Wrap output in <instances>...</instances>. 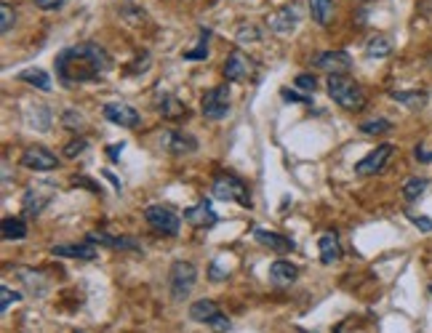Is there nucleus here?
<instances>
[{"instance_id": "c756f323", "label": "nucleus", "mask_w": 432, "mask_h": 333, "mask_svg": "<svg viewBox=\"0 0 432 333\" xmlns=\"http://www.w3.org/2000/svg\"><path fill=\"white\" fill-rule=\"evenodd\" d=\"M235 35H238V43H259L262 40V30L253 27V24H240L238 30H235Z\"/></svg>"}, {"instance_id": "c03bdc74", "label": "nucleus", "mask_w": 432, "mask_h": 333, "mask_svg": "<svg viewBox=\"0 0 432 333\" xmlns=\"http://www.w3.org/2000/svg\"><path fill=\"white\" fill-rule=\"evenodd\" d=\"M430 291H432V286H430Z\"/></svg>"}, {"instance_id": "1a4fd4ad", "label": "nucleus", "mask_w": 432, "mask_h": 333, "mask_svg": "<svg viewBox=\"0 0 432 333\" xmlns=\"http://www.w3.org/2000/svg\"><path fill=\"white\" fill-rule=\"evenodd\" d=\"M200 107H203V115L208 120L227 118V112H229V88H227V83L214 85L211 91H205Z\"/></svg>"}, {"instance_id": "9b49d317", "label": "nucleus", "mask_w": 432, "mask_h": 333, "mask_svg": "<svg viewBox=\"0 0 432 333\" xmlns=\"http://www.w3.org/2000/svg\"><path fill=\"white\" fill-rule=\"evenodd\" d=\"M315 70H323L328 75H344L352 70V56L347 51H323L315 56Z\"/></svg>"}, {"instance_id": "cd10ccee", "label": "nucleus", "mask_w": 432, "mask_h": 333, "mask_svg": "<svg viewBox=\"0 0 432 333\" xmlns=\"http://www.w3.org/2000/svg\"><path fill=\"white\" fill-rule=\"evenodd\" d=\"M19 78H22L24 83H30V85H35V88H40V91H51V78H48L43 70H24Z\"/></svg>"}, {"instance_id": "f8f14e48", "label": "nucleus", "mask_w": 432, "mask_h": 333, "mask_svg": "<svg viewBox=\"0 0 432 333\" xmlns=\"http://www.w3.org/2000/svg\"><path fill=\"white\" fill-rule=\"evenodd\" d=\"M104 120H109L112 126H120V128H136L139 126V112L131 107V104H123V102H109L102 109Z\"/></svg>"}, {"instance_id": "f704fd0d", "label": "nucleus", "mask_w": 432, "mask_h": 333, "mask_svg": "<svg viewBox=\"0 0 432 333\" xmlns=\"http://www.w3.org/2000/svg\"><path fill=\"white\" fill-rule=\"evenodd\" d=\"M16 301H22V293H19V291H11L8 286H0V310L8 312V307L16 304Z\"/></svg>"}, {"instance_id": "9d476101", "label": "nucleus", "mask_w": 432, "mask_h": 333, "mask_svg": "<svg viewBox=\"0 0 432 333\" xmlns=\"http://www.w3.org/2000/svg\"><path fill=\"white\" fill-rule=\"evenodd\" d=\"M392 155H395V147H392V144H379L373 152H368V155L363 157L358 166H355V174H358V176H373V174H382Z\"/></svg>"}, {"instance_id": "a878e982", "label": "nucleus", "mask_w": 432, "mask_h": 333, "mask_svg": "<svg viewBox=\"0 0 432 333\" xmlns=\"http://www.w3.org/2000/svg\"><path fill=\"white\" fill-rule=\"evenodd\" d=\"M392 99L408 109H421L427 104V94H424V91H395Z\"/></svg>"}, {"instance_id": "473e14b6", "label": "nucleus", "mask_w": 432, "mask_h": 333, "mask_svg": "<svg viewBox=\"0 0 432 333\" xmlns=\"http://www.w3.org/2000/svg\"><path fill=\"white\" fill-rule=\"evenodd\" d=\"M224 256H219V259H214L211 262V270H208V277L214 280V283H222V280H227L229 277V267H224Z\"/></svg>"}, {"instance_id": "58836bf2", "label": "nucleus", "mask_w": 432, "mask_h": 333, "mask_svg": "<svg viewBox=\"0 0 432 333\" xmlns=\"http://www.w3.org/2000/svg\"><path fill=\"white\" fill-rule=\"evenodd\" d=\"M408 219H411V222H414V224L419 226L421 232H432V219H427V216H408Z\"/></svg>"}, {"instance_id": "72a5a7b5", "label": "nucleus", "mask_w": 432, "mask_h": 333, "mask_svg": "<svg viewBox=\"0 0 432 333\" xmlns=\"http://www.w3.org/2000/svg\"><path fill=\"white\" fill-rule=\"evenodd\" d=\"M13 22H16V11H13L8 3H3V6H0V32H3V35L11 32Z\"/></svg>"}, {"instance_id": "a211bd4d", "label": "nucleus", "mask_w": 432, "mask_h": 333, "mask_svg": "<svg viewBox=\"0 0 432 333\" xmlns=\"http://www.w3.org/2000/svg\"><path fill=\"white\" fill-rule=\"evenodd\" d=\"M296 277H299V267L296 264L286 262V259H277V262L270 264V283L275 288H288Z\"/></svg>"}, {"instance_id": "ddd939ff", "label": "nucleus", "mask_w": 432, "mask_h": 333, "mask_svg": "<svg viewBox=\"0 0 432 333\" xmlns=\"http://www.w3.org/2000/svg\"><path fill=\"white\" fill-rule=\"evenodd\" d=\"M19 163L24 168H30V171H54V168L59 166V160L54 152H48L46 147H27L19 157Z\"/></svg>"}, {"instance_id": "5701e85b", "label": "nucleus", "mask_w": 432, "mask_h": 333, "mask_svg": "<svg viewBox=\"0 0 432 333\" xmlns=\"http://www.w3.org/2000/svg\"><path fill=\"white\" fill-rule=\"evenodd\" d=\"M0 235H3V240H24L27 238V224H24V219H19V216L3 219Z\"/></svg>"}, {"instance_id": "393cba45", "label": "nucleus", "mask_w": 432, "mask_h": 333, "mask_svg": "<svg viewBox=\"0 0 432 333\" xmlns=\"http://www.w3.org/2000/svg\"><path fill=\"white\" fill-rule=\"evenodd\" d=\"M310 16L312 22L328 24L334 16V0H310Z\"/></svg>"}, {"instance_id": "aec40b11", "label": "nucleus", "mask_w": 432, "mask_h": 333, "mask_svg": "<svg viewBox=\"0 0 432 333\" xmlns=\"http://www.w3.org/2000/svg\"><path fill=\"white\" fill-rule=\"evenodd\" d=\"M54 256L61 259H80V262H94L99 256V250L94 248V243H80V246H54Z\"/></svg>"}, {"instance_id": "2f4dec72", "label": "nucleus", "mask_w": 432, "mask_h": 333, "mask_svg": "<svg viewBox=\"0 0 432 333\" xmlns=\"http://www.w3.org/2000/svg\"><path fill=\"white\" fill-rule=\"evenodd\" d=\"M61 126L70 128V131H80V128H85V120L80 112H75V109H64V112H61Z\"/></svg>"}, {"instance_id": "f03ea898", "label": "nucleus", "mask_w": 432, "mask_h": 333, "mask_svg": "<svg viewBox=\"0 0 432 333\" xmlns=\"http://www.w3.org/2000/svg\"><path fill=\"white\" fill-rule=\"evenodd\" d=\"M325 91L339 107L347 109V112H360L366 107V91L347 75H331L328 83H325Z\"/></svg>"}, {"instance_id": "37998d69", "label": "nucleus", "mask_w": 432, "mask_h": 333, "mask_svg": "<svg viewBox=\"0 0 432 333\" xmlns=\"http://www.w3.org/2000/svg\"><path fill=\"white\" fill-rule=\"evenodd\" d=\"M75 333H83V331H75Z\"/></svg>"}, {"instance_id": "c85d7f7f", "label": "nucleus", "mask_w": 432, "mask_h": 333, "mask_svg": "<svg viewBox=\"0 0 432 333\" xmlns=\"http://www.w3.org/2000/svg\"><path fill=\"white\" fill-rule=\"evenodd\" d=\"M360 131L368 133V136H379V133L392 131V123L387 118H373V120H363L360 123Z\"/></svg>"}, {"instance_id": "2eb2a0df", "label": "nucleus", "mask_w": 432, "mask_h": 333, "mask_svg": "<svg viewBox=\"0 0 432 333\" xmlns=\"http://www.w3.org/2000/svg\"><path fill=\"white\" fill-rule=\"evenodd\" d=\"M184 222L192 226H198V229H211V226L219 222V214L214 211V205L208 200H200L198 205H192L184 211Z\"/></svg>"}, {"instance_id": "4468645a", "label": "nucleus", "mask_w": 432, "mask_h": 333, "mask_svg": "<svg viewBox=\"0 0 432 333\" xmlns=\"http://www.w3.org/2000/svg\"><path fill=\"white\" fill-rule=\"evenodd\" d=\"M88 243L94 246H104V248H115V250H142V243L136 238H128V235H109V232H88Z\"/></svg>"}, {"instance_id": "dca6fc26", "label": "nucleus", "mask_w": 432, "mask_h": 333, "mask_svg": "<svg viewBox=\"0 0 432 333\" xmlns=\"http://www.w3.org/2000/svg\"><path fill=\"white\" fill-rule=\"evenodd\" d=\"M251 72H253V61L248 56H243L240 51H232L227 56V61H224V78H227L229 83L246 80Z\"/></svg>"}, {"instance_id": "6ab92c4d", "label": "nucleus", "mask_w": 432, "mask_h": 333, "mask_svg": "<svg viewBox=\"0 0 432 333\" xmlns=\"http://www.w3.org/2000/svg\"><path fill=\"white\" fill-rule=\"evenodd\" d=\"M251 235L256 243H262L264 248L275 250V253H288V250H294V240L283 238V235H277V232H267L262 226H253Z\"/></svg>"}, {"instance_id": "bb28decb", "label": "nucleus", "mask_w": 432, "mask_h": 333, "mask_svg": "<svg viewBox=\"0 0 432 333\" xmlns=\"http://www.w3.org/2000/svg\"><path fill=\"white\" fill-rule=\"evenodd\" d=\"M427 184H430L427 178H421V176H411V178H408V181H406V184H403V198H406L408 202L419 200L421 195L427 192Z\"/></svg>"}, {"instance_id": "79ce46f5", "label": "nucleus", "mask_w": 432, "mask_h": 333, "mask_svg": "<svg viewBox=\"0 0 432 333\" xmlns=\"http://www.w3.org/2000/svg\"><path fill=\"white\" fill-rule=\"evenodd\" d=\"M107 152H109V157H112V160H115V157H118L120 152H123V142H120V144H115V147H109Z\"/></svg>"}, {"instance_id": "0eeeda50", "label": "nucleus", "mask_w": 432, "mask_h": 333, "mask_svg": "<svg viewBox=\"0 0 432 333\" xmlns=\"http://www.w3.org/2000/svg\"><path fill=\"white\" fill-rule=\"evenodd\" d=\"M157 144L160 150H166L168 155H192L198 150V139L192 133H184V131H176V128H166L160 131L157 136Z\"/></svg>"}, {"instance_id": "a19ab883", "label": "nucleus", "mask_w": 432, "mask_h": 333, "mask_svg": "<svg viewBox=\"0 0 432 333\" xmlns=\"http://www.w3.org/2000/svg\"><path fill=\"white\" fill-rule=\"evenodd\" d=\"M283 96H286V102H301V104H312L310 96H299V94H291L288 88H283Z\"/></svg>"}, {"instance_id": "6e6552de", "label": "nucleus", "mask_w": 432, "mask_h": 333, "mask_svg": "<svg viewBox=\"0 0 432 333\" xmlns=\"http://www.w3.org/2000/svg\"><path fill=\"white\" fill-rule=\"evenodd\" d=\"M54 195H56V187H54L51 181H37L35 187H30V190L24 192V198H22L24 216H40L43 214V208L54 200Z\"/></svg>"}, {"instance_id": "e433bc0d", "label": "nucleus", "mask_w": 432, "mask_h": 333, "mask_svg": "<svg viewBox=\"0 0 432 333\" xmlns=\"http://www.w3.org/2000/svg\"><path fill=\"white\" fill-rule=\"evenodd\" d=\"M296 85H299L301 91H307V94H312V91L318 88V83H315L312 75H299V78H296Z\"/></svg>"}, {"instance_id": "423d86ee", "label": "nucleus", "mask_w": 432, "mask_h": 333, "mask_svg": "<svg viewBox=\"0 0 432 333\" xmlns=\"http://www.w3.org/2000/svg\"><path fill=\"white\" fill-rule=\"evenodd\" d=\"M144 222L152 226L155 232H160V235H168V238L179 235V229H181V216L176 214L171 205H163V202H155V205H150V208L144 211Z\"/></svg>"}, {"instance_id": "c9c22d12", "label": "nucleus", "mask_w": 432, "mask_h": 333, "mask_svg": "<svg viewBox=\"0 0 432 333\" xmlns=\"http://www.w3.org/2000/svg\"><path fill=\"white\" fill-rule=\"evenodd\" d=\"M85 147H88V142H85V139H72V142L67 144V147H64V155H67V157L80 155Z\"/></svg>"}, {"instance_id": "7c9ffc66", "label": "nucleus", "mask_w": 432, "mask_h": 333, "mask_svg": "<svg viewBox=\"0 0 432 333\" xmlns=\"http://www.w3.org/2000/svg\"><path fill=\"white\" fill-rule=\"evenodd\" d=\"M160 112H163V115H166V118H179V115H184V112H187V109L181 107L179 102H176V99H174V96H163V99H160Z\"/></svg>"}, {"instance_id": "20e7f679", "label": "nucleus", "mask_w": 432, "mask_h": 333, "mask_svg": "<svg viewBox=\"0 0 432 333\" xmlns=\"http://www.w3.org/2000/svg\"><path fill=\"white\" fill-rule=\"evenodd\" d=\"M195 280H198V270L192 262H174L171 264V272H168V291H171V298L174 301H184V298L192 293L195 288Z\"/></svg>"}, {"instance_id": "b1692460", "label": "nucleus", "mask_w": 432, "mask_h": 333, "mask_svg": "<svg viewBox=\"0 0 432 333\" xmlns=\"http://www.w3.org/2000/svg\"><path fill=\"white\" fill-rule=\"evenodd\" d=\"M390 54H392V40L387 35H373L366 43V56H371V59H387Z\"/></svg>"}, {"instance_id": "39448f33", "label": "nucleus", "mask_w": 432, "mask_h": 333, "mask_svg": "<svg viewBox=\"0 0 432 333\" xmlns=\"http://www.w3.org/2000/svg\"><path fill=\"white\" fill-rule=\"evenodd\" d=\"M190 317L195 322L208 325L214 333H229V328H232L229 317L216 307V301H211V298H198L195 304H190Z\"/></svg>"}, {"instance_id": "7ed1b4c3", "label": "nucleus", "mask_w": 432, "mask_h": 333, "mask_svg": "<svg viewBox=\"0 0 432 333\" xmlns=\"http://www.w3.org/2000/svg\"><path fill=\"white\" fill-rule=\"evenodd\" d=\"M211 192L214 198L224 202H238L243 208H251V192H248V184L243 178L232 176V174H219L211 184Z\"/></svg>"}, {"instance_id": "f257e3e1", "label": "nucleus", "mask_w": 432, "mask_h": 333, "mask_svg": "<svg viewBox=\"0 0 432 333\" xmlns=\"http://www.w3.org/2000/svg\"><path fill=\"white\" fill-rule=\"evenodd\" d=\"M54 67H56V75L64 85H75V83H88V80H99V75L112 67L109 61V54L99 43H78V46H70L56 54L54 59Z\"/></svg>"}, {"instance_id": "ea45409f", "label": "nucleus", "mask_w": 432, "mask_h": 333, "mask_svg": "<svg viewBox=\"0 0 432 333\" xmlns=\"http://www.w3.org/2000/svg\"><path fill=\"white\" fill-rule=\"evenodd\" d=\"M414 155H416V160H419V163H432V150H427L424 144H419V147L414 150Z\"/></svg>"}, {"instance_id": "4be33fe9", "label": "nucleus", "mask_w": 432, "mask_h": 333, "mask_svg": "<svg viewBox=\"0 0 432 333\" xmlns=\"http://www.w3.org/2000/svg\"><path fill=\"white\" fill-rule=\"evenodd\" d=\"M208 43H211V30H208V27H200L195 48L184 51L181 56H184L187 61H203V59H208Z\"/></svg>"}, {"instance_id": "412c9836", "label": "nucleus", "mask_w": 432, "mask_h": 333, "mask_svg": "<svg viewBox=\"0 0 432 333\" xmlns=\"http://www.w3.org/2000/svg\"><path fill=\"white\" fill-rule=\"evenodd\" d=\"M318 248H320V262L323 264H336L342 259V243L334 232H323L318 240Z\"/></svg>"}, {"instance_id": "4c0bfd02", "label": "nucleus", "mask_w": 432, "mask_h": 333, "mask_svg": "<svg viewBox=\"0 0 432 333\" xmlns=\"http://www.w3.org/2000/svg\"><path fill=\"white\" fill-rule=\"evenodd\" d=\"M67 0H35V6L40 11H56L59 6H64Z\"/></svg>"}, {"instance_id": "f3484780", "label": "nucleus", "mask_w": 432, "mask_h": 333, "mask_svg": "<svg viewBox=\"0 0 432 333\" xmlns=\"http://www.w3.org/2000/svg\"><path fill=\"white\" fill-rule=\"evenodd\" d=\"M299 6L294 3V6H286V8H280L277 13H272V19H270V30L277 32V35H288L291 30H296V24H299Z\"/></svg>"}]
</instances>
